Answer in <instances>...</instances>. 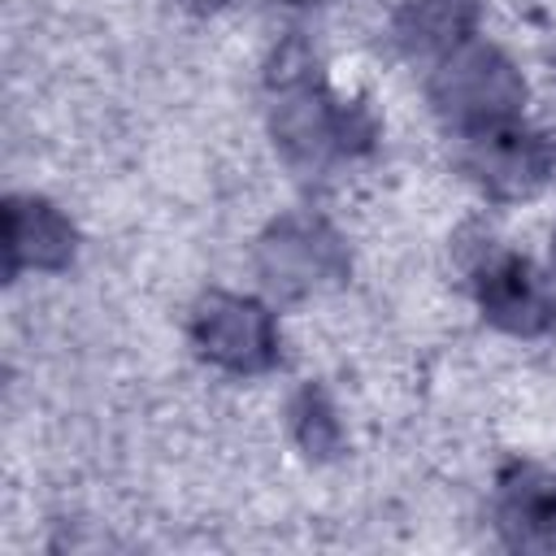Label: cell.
Wrapping results in <instances>:
<instances>
[{"label":"cell","mask_w":556,"mask_h":556,"mask_svg":"<svg viewBox=\"0 0 556 556\" xmlns=\"http://www.w3.org/2000/svg\"><path fill=\"white\" fill-rule=\"evenodd\" d=\"M478 4L473 0H400L395 30L417 56H447L469 43Z\"/></svg>","instance_id":"cell-9"},{"label":"cell","mask_w":556,"mask_h":556,"mask_svg":"<svg viewBox=\"0 0 556 556\" xmlns=\"http://www.w3.org/2000/svg\"><path fill=\"white\" fill-rule=\"evenodd\" d=\"M274 135L291 161H321L330 152H343L348 143L369 139V122L361 117V109L334 104L313 83H287L278 100Z\"/></svg>","instance_id":"cell-3"},{"label":"cell","mask_w":556,"mask_h":556,"mask_svg":"<svg viewBox=\"0 0 556 556\" xmlns=\"http://www.w3.org/2000/svg\"><path fill=\"white\" fill-rule=\"evenodd\" d=\"M495 526L517 552H556V473L539 465H513L500 478Z\"/></svg>","instance_id":"cell-6"},{"label":"cell","mask_w":556,"mask_h":556,"mask_svg":"<svg viewBox=\"0 0 556 556\" xmlns=\"http://www.w3.org/2000/svg\"><path fill=\"white\" fill-rule=\"evenodd\" d=\"M478 304H482L486 321L508 334H539L556 317V300L526 256L486 261L478 274Z\"/></svg>","instance_id":"cell-4"},{"label":"cell","mask_w":556,"mask_h":556,"mask_svg":"<svg viewBox=\"0 0 556 556\" xmlns=\"http://www.w3.org/2000/svg\"><path fill=\"white\" fill-rule=\"evenodd\" d=\"M552 261H556V235H552Z\"/></svg>","instance_id":"cell-11"},{"label":"cell","mask_w":556,"mask_h":556,"mask_svg":"<svg viewBox=\"0 0 556 556\" xmlns=\"http://www.w3.org/2000/svg\"><path fill=\"white\" fill-rule=\"evenodd\" d=\"M334 269H339V248L313 222H282L261 243V274L282 295L313 291Z\"/></svg>","instance_id":"cell-8"},{"label":"cell","mask_w":556,"mask_h":556,"mask_svg":"<svg viewBox=\"0 0 556 556\" xmlns=\"http://www.w3.org/2000/svg\"><path fill=\"white\" fill-rule=\"evenodd\" d=\"M473 148H469V169L478 174V182L495 195H530L543 187V178L552 174V143L543 135H530V130H517L513 122L508 126H495V130H482V135H469Z\"/></svg>","instance_id":"cell-5"},{"label":"cell","mask_w":556,"mask_h":556,"mask_svg":"<svg viewBox=\"0 0 556 556\" xmlns=\"http://www.w3.org/2000/svg\"><path fill=\"white\" fill-rule=\"evenodd\" d=\"M295 430H300V443L308 452H317V456H326L339 443V426H334V417H330V408H326V400L317 391H304L300 395V404H295Z\"/></svg>","instance_id":"cell-10"},{"label":"cell","mask_w":556,"mask_h":556,"mask_svg":"<svg viewBox=\"0 0 556 556\" xmlns=\"http://www.w3.org/2000/svg\"><path fill=\"white\" fill-rule=\"evenodd\" d=\"M74 256V226L61 208L35 195L4 200V274L17 269H61Z\"/></svg>","instance_id":"cell-7"},{"label":"cell","mask_w":556,"mask_h":556,"mask_svg":"<svg viewBox=\"0 0 556 556\" xmlns=\"http://www.w3.org/2000/svg\"><path fill=\"white\" fill-rule=\"evenodd\" d=\"M191 334L200 343V352L230 369V374H261L274 365L278 356V330H274V317L265 304L248 300V295H208L200 300L195 308V321H191Z\"/></svg>","instance_id":"cell-2"},{"label":"cell","mask_w":556,"mask_h":556,"mask_svg":"<svg viewBox=\"0 0 556 556\" xmlns=\"http://www.w3.org/2000/svg\"><path fill=\"white\" fill-rule=\"evenodd\" d=\"M430 100L447 126H456L460 135H482L517 122L526 83L504 52L486 43H460L439 61Z\"/></svg>","instance_id":"cell-1"}]
</instances>
